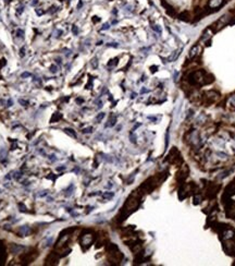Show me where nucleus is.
<instances>
[{
  "label": "nucleus",
  "mask_w": 235,
  "mask_h": 266,
  "mask_svg": "<svg viewBox=\"0 0 235 266\" xmlns=\"http://www.w3.org/2000/svg\"><path fill=\"white\" fill-rule=\"evenodd\" d=\"M231 19H232V14H231V12L225 13V14H223L221 18H219V20H217L214 23H212L209 27L211 28L213 32H218V31H220L221 28H223L225 25L230 24Z\"/></svg>",
  "instance_id": "1"
},
{
  "label": "nucleus",
  "mask_w": 235,
  "mask_h": 266,
  "mask_svg": "<svg viewBox=\"0 0 235 266\" xmlns=\"http://www.w3.org/2000/svg\"><path fill=\"white\" fill-rule=\"evenodd\" d=\"M204 98H205V100H207V103H214V102H217L218 99L220 98V94L217 92V91H207V92L205 93V95H204Z\"/></svg>",
  "instance_id": "2"
},
{
  "label": "nucleus",
  "mask_w": 235,
  "mask_h": 266,
  "mask_svg": "<svg viewBox=\"0 0 235 266\" xmlns=\"http://www.w3.org/2000/svg\"><path fill=\"white\" fill-rule=\"evenodd\" d=\"M226 0H209L208 1V7L212 10V13L219 10V8H221L222 6L225 3Z\"/></svg>",
  "instance_id": "3"
},
{
  "label": "nucleus",
  "mask_w": 235,
  "mask_h": 266,
  "mask_svg": "<svg viewBox=\"0 0 235 266\" xmlns=\"http://www.w3.org/2000/svg\"><path fill=\"white\" fill-rule=\"evenodd\" d=\"M223 248L228 254L232 255L233 253H235V242L232 241V239H229V240H224L223 243Z\"/></svg>",
  "instance_id": "4"
},
{
  "label": "nucleus",
  "mask_w": 235,
  "mask_h": 266,
  "mask_svg": "<svg viewBox=\"0 0 235 266\" xmlns=\"http://www.w3.org/2000/svg\"><path fill=\"white\" fill-rule=\"evenodd\" d=\"M189 174V169L188 167L186 166V165H182V167H181L180 169V171L178 172V176H176V179H178L179 181H184L185 179L187 178V176H188Z\"/></svg>",
  "instance_id": "5"
},
{
  "label": "nucleus",
  "mask_w": 235,
  "mask_h": 266,
  "mask_svg": "<svg viewBox=\"0 0 235 266\" xmlns=\"http://www.w3.org/2000/svg\"><path fill=\"white\" fill-rule=\"evenodd\" d=\"M235 237V229L229 227L226 229L221 231V239L222 240H229V239H233Z\"/></svg>",
  "instance_id": "6"
},
{
  "label": "nucleus",
  "mask_w": 235,
  "mask_h": 266,
  "mask_svg": "<svg viewBox=\"0 0 235 266\" xmlns=\"http://www.w3.org/2000/svg\"><path fill=\"white\" fill-rule=\"evenodd\" d=\"M201 50H203V48H201L200 45H195V46H193L191 48V50H189V55H188V58L189 59H195L197 58L199 55H200Z\"/></svg>",
  "instance_id": "7"
},
{
  "label": "nucleus",
  "mask_w": 235,
  "mask_h": 266,
  "mask_svg": "<svg viewBox=\"0 0 235 266\" xmlns=\"http://www.w3.org/2000/svg\"><path fill=\"white\" fill-rule=\"evenodd\" d=\"M219 189H220V185H218V184H210V188L207 190V196L208 197H213L214 195L218 193Z\"/></svg>",
  "instance_id": "8"
},
{
  "label": "nucleus",
  "mask_w": 235,
  "mask_h": 266,
  "mask_svg": "<svg viewBox=\"0 0 235 266\" xmlns=\"http://www.w3.org/2000/svg\"><path fill=\"white\" fill-rule=\"evenodd\" d=\"M93 240H94V238H93V236L90 234H83V236H82V238H81L82 244H83V245H88V247L92 244Z\"/></svg>",
  "instance_id": "9"
},
{
  "label": "nucleus",
  "mask_w": 235,
  "mask_h": 266,
  "mask_svg": "<svg viewBox=\"0 0 235 266\" xmlns=\"http://www.w3.org/2000/svg\"><path fill=\"white\" fill-rule=\"evenodd\" d=\"M213 33H214V32L211 30V28L207 27L205 31H204V33H203V35H201V38H200V40H203V42H206V40H210V37H211L212 35H213Z\"/></svg>",
  "instance_id": "10"
},
{
  "label": "nucleus",
  "mask_w": 235,
  "mask_h": 266,
  "mask_svg": "<svg viewBox=\"0 0 235 266\" xmlns=\"http://www.w3.org/2000/svg\"><path fill=\"white\" fill-rule=\"evenodd\" d=\"M179 18H180V20H182V21L189 22L193 16H192V14L189 11H184V12H181V13L179 14Z\"/></svg>",
  "instance_id": "11"
},
{
  "label": "nucleus",
  "mask_w": 235,
  "mask_h": 266,
  "mask_svg": "<svg viewBox=\"0 0 235 266\" xmlns=\"http://www.w3.org/2000/svg\"><path fill=\"white\" fill-rule=\"evenodd\" d=\"M182 50H183V49H182V48H180V49H179V50L174 51V53H173L172 55H171L170 57H169V58H168V61H169V62H172V61H175V60H176V59L179 58V56L181 55V51H182Z\"/></svg>",
  "instance_id": "12"
},
{
  "label": "nucleus",
  "mask_w": 235,
  "mask_h": 266,
  "mask_svg": "<svg viewBox=\"0 0 235 266\" xmlns=\"http://www.w3.org/2000/svg\"><path fill=\"white\" fill-rule=\"evenodd\" d=\"M212 82H214V77L212 75V74L207 73V72H206L205 79H204V85H206V84H210V83H212Z\"/></svg>",
  "instance_id": "13"
},
{
  "label": "nucleus",
  "mask_w": 235,
  "mask_h": 266,
  "mask_svg": "<svg viewBox=\"0 0 235 266\" xmlns=\"http://www.w3.org/2000/svg\"><path fill=\"white\" fill-rule=\"evenodd\" d=\"M64 132L67 133V134H69L70 137H76V133L74 132L73 129H71V128H67V129H64Z\"/></svg>",
  "instance_id": "14"
},
{
  "label": "nucleus",
  "mask_w": 235,
  "mask_h": 266,
  "mask_svg": "<svg viewBox=\"0 0 235 266\" xmlns=\"http://www.w3.org/2000/svg\"><path fill=\"white\" fill-rule=\"evenodd\" d=\"M115 121H117V118L115 117H112V119L109 120V123H107L106 127H113L115 125Z\"/></svg>",
  "instance_id": "15"
},
{
  "label": "nucleus",
  "mask_w": 235,
  "mask_h": 266,
  "mask_svg": "<svg viewBox=\"0 0 235 266\" xmlns=\"http://www.w3.org/2000/svg\"><path fill=\"white\" fill-rule=\"evenodd\" d=\"M105 116H106V115H105V112H100L99 115H98V116L96 117V121H97V122H98V123H99L100 121H101L102 119L105 118Z\"/></svg>",
  "instance_id": "16"
},
{
  "label": "nucleus",
  "mask_w": 235,
  "mask_h": 266,
  "mask_svg": "<svg viewBox=\"0 0 235 266\" xmlns=\"http://www.w3.org/2000/svg\"><path fill=\"white\" fill-rule=\"evenodd\" d=\"M229 104L235 108V95H234V96H231V97H230V99H229Z\"/></svg>",
  "instance_id": "17"
},
{
  "label": "nucleus",
  "mask_w": 235,
  "mask_h": 266,
  "mask_svg": "<svg viewBox=\"0 0 235 266\" xmlns=\"http://www.w3.org/2000/svg\"><path fill=\"white\" fill-rule=\"evenodd\" d=\"M231 171H232L231 169H230V170H226V171H224L223 174H221V176H220L219 178H220V179H224V178H225V177H228V176H229V174H230Z\"/></svg>",
  "instance_id": "18"
},
{
  "label": "nucleus",
  "mask_w": 235,
  "mask_h": 266,
  "mask_svg": "<svg viewBox=\"0 0 235 266\" xmlns=\"http://www.w3.org/2000/svg\"><path fill=\"white\" fill-rule=\"evenodd\" d=\"M92 65L95 68V69H96V68L98 67V59H97V58L93 59V60H92Z\"/></svg>",
  "instance_id": "19"
},
{
  "label": "nucleus",
  "mask_w": 235,
  "mask_h": 266,
  "mask_svg": "<svg viewBox=\"0 0 235 266\" xmlns=\"http://www.w3.org/2000/svg\"><path fill=\"white\" fill-rule=\"evenodd\" d=\"M113 195H114V193H105L104 195H102V196L105 197V199H111V197L113 196Z\"/></svg>",
  "instance_id": "20"
},
{
  "label": "nucleus",
  "mask_w": 235,
  "mask_h": 266,
  "mask_svg": "<svg viewBox=\"0 0 235 266\" xmlns=\"http://www.w3.org/2000/svg\"><path fill=\"white\" fill-rule=\"evenodd\" d=\"M72 32H73V34H74V35H77V33H78V28H77V26H76V25H73V26H72Z\"/></svg>",
  "instance_id": "21"
},
{
  "label": "nucleus",
  "mask_w": 235,
  "mask_h": 266,
  "mask_svg": "<svg viewBox=\"0 0 235 266\" xmlns=\"http://www.w3.org/2000/svg\"><path fill=\"white\" fill-rule=\"evenodd\" d=\"M194 200H195V202H194V203H195V204H198L199 202H200V200H201V196H200V195H196L195 199H194Z\"/></svg>",
  "instance_id": "22"
},
{
  "label": "nucleus",
  "mask_w": 235,
  "mask_h": 266,
  "mask_svg": "<svg viewBox=\"0 0 235 266\" xmlns=\"http://www.w3.org/2000/svg\"><path fill=\"white\" fill-rule=\"evenodd\" d=\"M16 34H18V37H23L24 32L22 30H18V31H16Z\"/></svg>",
  "instance_id": "23"
},
{
  "label": "nucleus",
  "mask_w": 235,
  "mask_h": 266,
  "mask_svg": "<svg viewBox=\"0 0 235 266\" xmlns=\"http://www.w3.org/2000/svg\"><path fill=\"white\" fill-rule=\"evenodd\" d=\"M93 131V128L89 127V128H86V129L83 130V133H90Z\"/></svg>",
  "instance_id": "24"
},
{
  "label": "nucleus",
  "mask_w": 235,
  "mask_h": 266,
  "mask_svg": "<svg viewBox=\"0 0 235 266\" xmlns=\"http://www.w3.org/2000/svg\"><path fill=\"white\" fill-rule=\"evenodd\" d=\"M152 28H154V30L156 31V32H158V33H159V34H161V28H160V27H159V26H158V25H155V26H154V27H152Z\"/></svg>",
  "instance_id": "25"
},
{
  "label": "nucleus",
  "mask_w": 235,
  "mask_h": 266,
  "mask_svg": "<svg viewBox=\"0 0 235 266\" xmlns=\"http://www.w3.org/2000/svg\"><path fill=\"white\" fill-rule=\"evenodd\" d=\"M31 75H32V74L28 73V72H24V73H22L21 77H22V78H28V77H31Z\"/></svg>",
  "instance_id": "26"
},
{
  "label": "nucleus",
  "mask_w": 235,
  "mask_h": 266,
  "mask_svg": "<svg viewBox=\"0 0 235 266\" xmlns=\"http://www.w3.org/2000/svg\"><path fill=\"white\" fill-rule=\"evenodd\" d=\"M19 103H20V104H22V106H26V105L28 104V102H26V100H23V99H20V100H19Z\"/></svg>",
  "instance_id": "27"
},
{
  "label": "nucleus",
  "mask_w": 235,
  "mask_h": 266,
  "mask_svg": "<svg viewBox=\"0 0 235 266\" xmlns=\"http://www.w3.org/2000/svg\"><path fill=\"white\" fill-rule=\"evenodd\" d=\"M50 71L52 72V73H56V72H57V67H56V65H51Z\"/></svg>",
  "instance_id": "28"
},
{
  "label": "nucleus",
  "mask_w": 235,
  "mask_h": 266,
  "mask_svg": "<svg viewBox=\"0 0 235 266\" xmlns=\"http://www.w3.org/2000/svg\"><path fill=\"white\" fill-rule=\"evenodd\" d=\"M107 46H109V47H118V44H117V43H110V44H108Z\"/></svg>",
  "instance_id": "29"
},
{
  "label": "nucleus",
  "mask_w": 235,
  "mask_h": 266,
  "mask_svg": "<svg viewBox=\"0 0 235 266\" xmlns=\"http://www.w3.org/2000/svg\"><path fill=\"white\" fill-rule=\"evenodd\" d=\"M108 28H109V24L108 23L104 24V26H102V30H108Z\"/></svg>",
  "instance_id": "30"
},
{
  "label": "nucleus",
  "mask_w": 235,
  "mask_h": 266,
  "mask_svg": "<svg viewBox=\"0 0 235 266\" xmlns=\"http://www.w3.org/2000/svg\"><path fill=\"white\" fill-rule=\"evenodd\" d=\"M24 55H25V48L23 47V48L21 49V57H23Z\"/></svg>",
  "instance_id": "31"
},
{
  "label": "nucleus",
  "mask_w": 235,
  "mask_h": 266,
  "mask_svg": "<svg viewBox=\"0 0 235 266\" xmlns=\"http://www.w3.org/2000/svg\"><path fill=\"white\" fill-rule=\"evenodd\" d=\"M20 177H21V175H20V172H16V174L14 175V178H15V179H19V178H20Z\"/></svg>",
  "instance_id": "32"
},
{
  "label": "nucleus",
  "mask_w": 235,
  "mask_h": 266,
  "mask_svg": "<svg viewBox=\"0 0 235 266\" xmlns=\"http://www.w3.org/2000/svg\"><path fill=\"white\" fill-rule=\"evenodd\" d=\"M178 77H179V73H178V72H175V73H174V81H176V80H178Z\"/></svg>",
  "instance_id": "33"
},
{
  "label": "nucleus",
  "mask_w": 235,
  "mask_h": 266,
  "mask_svg": "<svg viewBox=\"0 0 235 266\" xmlns=\"http://www.w3.org/2000/svg\"><path fill=\"white\" fill-rule=\"evenodd\" d=\"M7 106H8V107H11V106H12V100H11V99L8 100V105H7Z\"/></svg>",
  "instance_id": "34"
},
{
  "label": "nucleus",
  "mask_w": 235,
  "mask_h": 266,
  "mask_svg": "<svg viewBox=\"0 0 235 266\" xmlns=\"http://www.w3.org/2000/svg\"><path fill=\"white\" fill-rule=\"evenodd\" d=\"M82 6H83V2H82V1H80V3H78V6H77V9H81Z\"/></svg>",
  "instance_id": "35"
},
{
  "label": "nucleus",
  "mask_w": 235,
  "mask_h": 266,
  "mask_svg": "<svg viewBox=\"0 0 235 266\" xmlns=\"http://www.w3.org/2000/svg\"><path fill=\"white\" fill-rule=\"evenodd\" d=\"M76 102H77V103H83V99H82V98H77V99H76Z\"/></svg>",
  "instance_id": "36"
},
{
  "label": "nucleus",
  "mask_w": 235,
  "mask_h": 266,
  "mask_svg": "<svg viewBox=\"0 0 235 266\" xmlns=\"http://www.w3.org/2000/svg\"><path fill=\"white\" fill-rule=\"evenodd\" d=\"M37 2H38V1H37V0H35V1L32 3V5H33V6H35V5H37Z\"/></svg>",
  "instance_id": "37"
},
{
  "label": "nucleus",
  "mask_w": 235,
  "mask_h": 266,
  "mask_svg": "<svg viewBox=\"0 0 235 266\" xmlns=\"http://www.w3.org/2000/svg\"><path fill=\"white\" fill-rule=\"evenodd\" d=\"M135 95H136V94H134V93H133V94H132L131 97H132V98H135Z\"/></svg>",
  "instance_id": "38"
}]
</instances>
